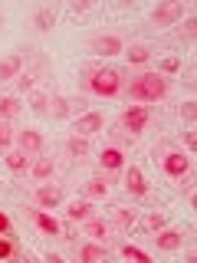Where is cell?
I'll return each mask as SVG.
<instances>
[{"label": "cell", "mask_w": 197, "mask_h": 263, "mask_svg": "<svg viewBox=\"0 0 197 263\" xmlns=\"http://www.w3.org/2000/svg\"><path fill=\"white\" fill-rule=\"evenodd\" d=\"M164 92H168V79L161 72H142L128 86V96L135 102H158V99H164Z\"/></svg>", "instance_id": "obj_1"}, {"label": "cell", "mask_w": 197, "mask_h": 263, "mask_svg": "<svg viewBox=\"0 0 197 263\" xmlns=\"http://www.w3.org/2000/svg\"><path fill=\"white\" fill-rule=\"evenodd\" d=\"M86 86L92 89L95 96L112 99V96H119V92H122L125 79H122V69H115V66H102V69H92V72H89Z\"/></svg>", "instance_id": "obj_2"}, {"label": "cell", "mask_w": 197, "mask_h": 263, "mask_svg": "<svg viewBox=\"0 0 197 263\" xmlns=\"http://www.w3.org/2000/svg\"><path fill=\"white\" fill-rule=\"evenodd\" d=\"M122 125H125L128 135H138V132L148 125V109L145 105H131V109L122 115Z\"/></svg>", "instance_id": "obj_3"}, {"label": "cell", "mask_w": 197, "mask_h": 263, "mask_svg": "<svg viewBox=\"0 0 197 263\" xmlns=\"http://www.w3.org/2000/svg\"><path fill=\"white\" fill-rule=\"evenodd\" d=\"M164 171H168L171 178H184L187 171H191V158H187L184 152H168L164 155Z\"/></svg>", "instance_id": "obj_4"}, {"label": "cell", "mask_w": 197, "mask_h": 263, "mask_svg": "<svg viewBox=\"0 0 197 263\" xmlns=\"http://www.w3.org/2000/svg\"><path fill=\"white\" fill-rule=\"evenodd\" d=\"M125 191L135 194V197H145V194H148V181H145V175H142V168H135V164L125 171Z\"/></svg>", "instance_id": "obj_5"}, {"label": "cell", "mask_w": 197, "mask_h": 263, "mask_svg": "<svg viewBox=\"0 0 197 263\" xmlns=\"http://www.w3.org/2000/svg\"><path fill=\"white\" fill-rule=\"evenodd\" d=\"M16 142H20V152L36 155L40 148H43V135H40L36 128H23V132H16Z\"/></svg>", "instance_id": "obj_6"}, {"label": "cell", "mask_w": 197, "mask_h": 263, "mask_svg": "<svg viewBox=\"0 0 197 263\" xmlns=\"http://www.w3.org/2000/svg\"><path fill=\"white\" fill-rule=\"evenodd\" d=\"M181 13H184L181 4H164V7H158V10L151 13V20L158 23V27H171L174 20H181Z\"/></svg>", "instance_id": "obj_7"}, {"label": "cell", "mask_w": 197, "mask_h": 263, "mask_svg": "<svg viewBox=\"0 0 197 263\" xmlns=\"http://www.w3.org/2000/svg\"><path fill=\"white\" fill-rule=\"evenodd\" d=\"M154 243H158V250H181L184 247V234L181 230H158V237H154Z\"/></svg>", "instance_id": "obj_8"}, {"label": "cell", "mask_w": 197, "mask_h": 263, "mask_svg": "<svg viewBox=\"0 0 197 263\" xmlns=\"http://www.w3.org/2000/svg\"><path fill=\"white\" fill-rule=\"evenodd\" d=\"M33 201H36V208H56L63 201V187H36Z\"/></svg>", "instance_id": "obj_9"}, {"label": "cell", "mask_w": 197, "mask_h": 263, "mask_svg": "<svg viewBox=\"0 0 197 263\" xmlns=\"http://www.w3.org/2000/svg\"><path fill=\"white\" fill-rule=\"evenodd\" d=\"M92 49H95V53H102V56H119L125 46H122L119 36H95L92 40Z\"/></svg>", "instance_id": "obj_10"}, {"label": "cell", "mask_w": 197, "mask_h": 263, "mask_svg": "<svg viewBox=\"0 0 197 263\" xmlns=\"http://www.w3.org/2000/svg\"><path fill=\"white\" fill-rule=\"evenodd\" d=\"M98 164H102L105 171H119L122 164H125V155H122V148H102V155H98Z\"/></svg>", "instance_id": "obj_11"}, {"label": "cell", "mask_w": 197, "mask_h": 263, "mask_svg": "<svg viewBox=\"0 0 197 263\" xmlns=\"http://www.w3.org/2000/svg\"><path fill=\"white\" fill-rule=\"evenodd\" d=\"M33 220H36V227L43 230V234H49V237H60L63 234V224L56 217H49V214H43V211H33Z\"/></svg>", "instance_id": "obj_12"}, {"label": "cell", "mask_w": 197, "mask_h": 263, "mask_svg": "<svg viewBox=\"0 0 197 263\" xmlns=\"http://www.w3.org/2000/svg\"><path fill=\"white\" fill-rule=\"evenodd\" d=\"M20 66H23V56H7L0 60V82H10L20 76Z\"/></svg>", "instance_id": "obj_13"}, {"label": "cell", "mask_w": 197, "mask_h": 263, "mask_svg": "<svg viewBox=\"0 0 197 263\" xmlns=\"http://www.w3.org/2000/svg\"><path fill=\"white\" fill-rule=\"evenodd\" d=\"M102 128V115L98 112H89V115H82V119L76 122V135H92V132Z\"/></svg>", "instance_id": "obj_14"}, {"label": "cell", "mask_w": 197, "mask_h": 263, "mask_svg": "<svg viewBox=\"0 0 197 263\" xmlns=\"http://www.w3.org/2000/svg\"><path fill=\"white\" fill-rule=\"evenodd\" d=\"M82 234L92 237V240H105V237H109V224H105V220H86Z\"/></svg>", "instance_id": "obj_15"}, {"label": "cell", "mask_w": 197, "mask_h": 263, "mask_svg": "<svg viewBox=\"0 0 197 263\" xmlns=\"http://www.w3.org/2000/svg\"><path fill=\"white\" fill-rule=\"evenodd\" d=\"M82 191H86L89 197H105L109 194V181L105 178H89L86 184H82Z\"/></svg>", "instance_id": "obj_16"}, {"label": "cell", "mask_w": 197, "mask_h": 263, "mask_svg": "<svg viewBox=\"0 0 197 263\" xmlns=\"http://www.w3.org/2000/svg\"><path fill=\"white\" fill-rule=\"evenodd\" d=\"M66 217H69V220H89V217H92V204H86V201H72V204H69V211H66Z\"/></svg>", "instance_id": "obj_17"}, {"label": "cell", "mask_w": 197, "mask_h": 263, "mask_svg": "<svg viewBox=\"0 0 197 263\" xmlns=\"http://www.w3.org/2000/svg\"><path fill=\"white\" fill-rule=\"evenodd\" d=\"M53 23H56V13L49 10V7H46V10H36V16H33V27H36L40 33H49Z\"/></svg>", "instance_id": "obj_18"}, {"label": "cell", "mask_w": 197, "mask_h": 263, "mask_svg": "<svg viewBox=\"0 0 197 263\" xmlns=\"http://www.w3.org/2000/svg\"><path fill=\"white\" fill-rule=\"evenodd\" d=\"M89 152H92V148H89L86 135H72V138H69V155H72V158H86Z\"/></svg>", "instance_id": "obj_19"}, {"label": "cell", "mask_w": 197, "mask_h": 263, "mask_svg": "<svg viewBox=\"0 0 197 263\" xmlns=\"http://www.w3.org/2000/svg\"><path fill=\"white\" fill-rule=\"evenodd\" d=\"M79 260H82V263H95V260H105V247L86 243V247L79 250Z\"/></svg>", "instance_id": "obj_20"}, {"label": "cell", "mask_w": 197, "mask_h": 263, "mask_svg": "<svg viewBox=\"0 0 197 263\" xmlns=\"http://www.w3.org/2000/svg\"><path fill=\"white\" fill-rule=\"evenodd\" d=\"M16 112H20V102H16V96H0V119H13Z\"/></svg>", "instance_id": "obj_21"}, {"label": "cell", "mask_w": 197, "mask_h": 263, "mask_svg": "<svg viewBox=\"0 0 197 263\" xmlns=\"http://www.w3.org/2000/svg\"><path fill=\"white\" fill-rule=\"evenodd\" d=\"M53 171H56V161H53V158H40L36 164H33V178H36V181L49 178V175H53Z\"/></svg>", "instance_id": "obj_22"}, {"label": "cell", "mask_w": 197, "mask_h": 263, "mask_svg": "<svg viewBox=\"0 0 197 263\" xmlns=\"http://www.w3.org/2000/svg\"><path fill=\"white\" fill-rule=\"evenodd\" d=\"M27 152H7V168H10V171H23V168H27Z\"/></svg>", "instance_id": "obj_23"}, {"label": "cell", "mask_w": 197, "mask_h": 263, "mask_svg": "<svg viewBox=\"0 0 197 263\" xmlns=\"http://www.w3.org/2000/svg\"><path fill=\"white\" fill-rule=\"evenodd\" d=\"M115 220H119L122 227H135L138 214H135V211H128V208H115Z\"/></svg>", "instance_id": "obj_24"}, {"label": "cell", "mask_w": 197, "mask_h": 263, "mask_svg": "<svg viewBox=\"0 0 197 263\" xmlns=\"http://www.w3.org/2000/svg\"><path fill=\"white\" fill-rule=\"evenodd\" d=\"M125 56H128V63H148V56H151V49L138 43V46H131V49H128Z\"/></svg>", "instance_id": "obj_25"}, {"label": "cell", "mask_w": 197, "mask_h": 263, "mask_svg": "<svg viewBox=\"0 0 197 263\" xmlns=\"http://www.w3.org/2000/svg\"><path fill=\"white\" fill-rule=\"evenodd\" d=\"M122 257H125V260H138V263H148V260H151L145 250H138V247H131V243L122 247Z\"/></svg>", "instance_id": "obj_26"}, {"label": "cell", "mask_w": 197, "mask_h": 263, "mask_svg": "<svg viewBox=\"0 0 197 263\" xmlns=\"http://www.w3.org/2000/svg\"><path fill=\"white\" fill-rule=\"evenodd\" d=\"M10 142H13V128L7 119H0V148H10Z\"/></svg>", "instance_id": "obj_27"}, {"label": "cell", "mask_w": 197, "mask_h": 263, "mask_svg": "<svg viewBox=\"0 0 197 263\" xmlns=\"http://www.w3.org/2000/svg\"><path fill=\"white\" fill-rule=\"evenodd\" d=\"M53 115L56 119H66V115H69V102H66L63 96H53Z\"/></svg>", "instance_id": "obj_28"}, {"label": "cell", "mask_w": 197, "mask_h": 263, "mask_svg": "<svg viewBox=\"0 0 197 263\" xmlns=\"http://www.w3.org/2000/svg\"><path fill=\"white\" fill-rule=\"evenodd\" d=\"M161 227H164V214H148L145 217V230H154V234H158Z\"/></svg>", "instance_id": "obj_29"}, {"label": "cell", "mask_w": 197, "mask_h": 263, "mask_svg": "<svg viewBox=\"0 0 197 263\" xmlns=\"http://www.w3.org/2000/svg\"><path fill=\"white\" fill-rule=\"evenodd\" d=\"M10 257H16V247H13V240L0 237V260H10Z\"/></svg>", "instance_id": "obj_30"}, {"label": "cell", "mask_w": 197, "mask_h": 263, "mask_svg": "<svg viewBox=\"0 0 197 263\" xmlns=\"http://www.w3.org/2000/svg\"><path fill=\"white\" fill-rule=\"evenodd\" d=\"M33 82H36L33 72H20V76H16V89H20V92H27V89H33Z\"/></svg>", "instance_id": "obj_31"}, {"label": "cell", "mask_w": 197, "mask_h": 263, "mask_svg": "<svg viewBox=\"0 0 197 263\" xmlns=\"http://www.w3.org/2000/svg\"><path fill=\"white\" fill-rule=\"evenodd\" d=\"M30 105H33V112H46V109H49V99H46V96H33Z\"/></svg>", "instance_id": "obj_32"}, {"label": "cell", "mask_w": 197, "mask_h": 263, "mask_svg": "<svg viewBox=\"0 0 197 263\" xmlns=\"http://www.w3.org/2000/svg\"><path fill=\"white\" fill-rule=\"evenodd\" d=\"M181 115H184V119H194V115H197V102H194V99L181 105Z\"/></svg>", "instance_id": "obj_33"}, {"label": "cell", "mask_w": 197, "mask_h": 263, "mask_svg": "<svg viewBox=\"0 0 197 263\" xmlns=\"http://www.w3.org/2000/svg\"><path fill=\"white\" fill-rule=\"evenodd\" d=\"M178 66H181V63L174 60V56H171V60H164V63H161V69H164V72H178Z\"/></svg>", "instance_id": "obj_34"}, {"label": "cell", "mask_w": 197, "mask_h": 263, "mask_svg": "<svg viewBox=\"0 0 197 263\" xmlns=\"http://www.w3.org/2000/svg\"><path fill=\"white\" fill-rule=\"evenodd\" d=\"M0 234H10V217L7 214H0Z\"/></svg>", "instance_id": "obj_35"}, {"label": "cell", "mask_w": 197, "mask_h": 263, "mask_svg": "<svg viewBox=\"0 0 197 263\" xmlns=\"http://www.w3.org/2000/svg\"><path fill=\"white\" fill-rule=\"evenodd\" d=\"M0 23H4V13H0Z\"/></svg>", "instance_id": "obj_36"}]
</instances>
